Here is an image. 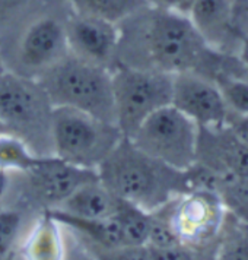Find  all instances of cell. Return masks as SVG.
I'll return each instance as SVG.
<instances>
[{"label":"cell","instance_id":"cell-19","mask_svg":"<svg viewBox=\"0 0 248 260\" xmlns=\"http://www.w3.org/2000/svg\"><path fill=\"white\" fill-rule=\"evenodd\" d=\"M76 11L91 13L110 22L120 24L148 6V0H73Z\"/></svg>","mask_w":248,"mask_h":260},{"label":"cell","instance_id":"cell-29","mask_svg":"<svg viewBox=\"0 0 248 260\" xmlns=\"http://www.w3.org/2000/svg\"><path fill=\"white\" fill-rule=\"evenodd\" d=\"M11 187V171L0 167V199L8 193Z\"/></svg>","mask_w":248,"mask_h":260},{"label":"cell","instance_id":"cell-8","mask_svg":"<svg viewBox=\"0 0 248 260\" xmlns=\"http://www.w3.org/2000/svg\"><path fill=\"white\" fill-rule=\"evenodd\" d=\"M169 216L183 243L190 247L219 238L226 211L221 198L210 191H189L172 201Z\"/></svg>","mask_w":248,"mask_h":260},{"label":"cell","instance_id":"cell-27","mask_svg":"<svg viewBox=\"0 0 248 260\" xmlns=\"http://www.w3.org/2000/svg\"><path fill=\"white\" fill-rule=\"evenodd\" d=\"M228 124L231 129L235 132L236 135L248 145V116H235L229 114L228 117Z\"/></svg>","mask_w":248,"mask_h":260},{"label":"cell","instance_id":"cell-12","mask_svg":"<svg viewBox=\"0 0 248 260\" xmlns=\"http://www.w3.org/2000/svg\"><path fill=\"white\" fill-rule=\"evenodd\" d=\"M69 54L64 22L51 16L40 18L26 28L19 44L22 75L37 78Z\"/></svg>","mask_w":248,"mask_h":260},{"label":"cell","instance_id":"cell-20","mask_svg":"<svg viewBox=\"0 0 248 260\" xmlns=\"http://www.w3.org/2000/svg\"><path fill=\"white\" fill-rule=\"evenodd\" d=\"M44 155L34 154L28 145L12 133H0V167L8 171L25 173L36 167Z\"/></svg>","mask_w":248,"mask_h":260},{"label":"cell","instance_id":"cell-11","mask_svg":"<svg viewBox=\"0 0 248 260\" xmlns=\"http://www.w3.org/2000/svg\"><path fill=\"white\" fill-rule=\"evenodd\" d=\"M22 174L26 176L32 196L44 209L57 208L81 186L98 180L96 170L73 166L56 155H44L36 167Z\"/></svg>","mask_w":248,"mask_h":260},{"label":"cell","instance_id":"cell-10","mask_svg":"<svg viewBox=\"0 0 248 260\" xmlns=\"http://www.w3.org/2000/svg\"><path fill=\"white\" fill-rule=\"evenodd\" d=\"M63 22L70 54L113 69L120 38L118 24L81 11L70 13Z\"/></svg>","mask_w":248,"mask_h":260},{"label":"cell","instance_id":"cell-26","mask_svg":"<svg viewBox=\"0 0 248 260\" xmlns=\"http://www.w3.org/2000/svg\"><path fill=\"white\" fill-rule=\"evenodd\" d=\"M193 0H148V3L155 8H162V9H171L177 12L189 13L190 5Z\"/></svg>","mask_w":248,"mask_h":260},{"label":"cell","instance_id":"cell-30","mask_svg":"<svg viewBox=\"0 0 248 260\" xmlns=\"http://www.w3.org/2000/svg\"><path fill=\"white\" fill-rule=\"evenodd\" d=\"M25 0H0V12L2 11H9L16 6H19Z\"/></svg>","mask_w":248,"mask_h":260},{"label":"cell","instance_id":"cell-2","mask_svg":"<svg viewBox=\"0 0 248 260\" xmlns=\"http://www.w3.org/2000/svg\"><path fill=\"white\" fill-rule=\"evenodd\" d=\"M99 181L116 198L155 212L189 193L186 170H177L123 138L96 168Z\"/></svg>","mask_w":248,"mask_h":260},{"label":"cell","instance_id":"cell-4","mask_svg":"<svg viewBox=\"0 0 248 260\" xmlns=\"http://www.w3.org/2000/svg\"><path fill=\"white\" fill-rule=\"evenodd\" d=\"M53 108L36 78L6 69L0 73V121L37 155H53Z\"/></svg>","mask_w":248,"mask_h":260},{"label":"cell","instance_id":"cell-17","mask_svg":"<svg viewBox=\"0 0 248 260\" xmlns=\"http://www.w3.org/2000/svg\"><path fill=\"white\" fill-rule=\"evenodd\" d=\"M61 225L44 209L43 216L31 231L24 246V256L36 260H54L63 257Z\"/></svg>","mask_w":248,"mask_h":260},{"label":"cell","instance_id":"cell-25","mask_svg":"<svg viewBox=\"0 0 248 260\" xmlns=\"http://www.w3.org/2000/svg\"><path fill=\"white\" fill-rule=\"evenodd\" d=\"M232 25L236 36L241 38L248 28V0H232Z\"/></svg>","mask_w":248,"mask_h":260},{"label":"cell","instance_id":"cell-28","mask_svg":"<svg viewBox=\"0 0 248 260\" xmlns=\"http://www.w3.org/2000/svg\"><path fill=\"white\" fill-rule=\"evenodd\" d=\"M238 57L244 71L248 72V28L242 32L238 44Z\"/></svg>","mask_w":248,"mask_h":260},{"label":"cell","instance_id":"cell-1","mask_svg":"<svg viewBox=\"0 0 248 260\" xmlns=\"http://www.w3.org/2000/svg\"><path fill=\"white\" fill-rule=\"evenodd\" d=\"M116 64L213 78L224 71V53L212 48L187 13L145 6L118 24ZM113 66V68H114Z\"/></svg>","mask_w":248,"mask_h":260},{"label":"cell","instance_id":"cell-14","mask_svg":"<svg viewBox=\"0 0 248 260\" xmlns=\"http://www.w3.org/2000/svg\"><path fill=\"white\" fill-rule=\"evenodd\" d=\"M187 15L215 50L224 53L234 38L239 41L232 25V0H193Z\"/></svg>","mask_w":248,"mask_h":260},{"label":"cell","instance_id":"cell-31","mask_svg":"<svg viewBox=\"0 0 248 260\" xmlns=\"http://www.w3.org/2000/svg\"><path fill=\"white\" fill-rule=\"evenodd\" d=\"M0 133H9V132H8V129L3 126V123H2V121H0Z\"/></svg>","mask_w":248,"mask_h":260},{"label":"cell","instance_id":"cell-16","mask_svg":"<svg viewBox=\"0 0 248 260\" xmlns=\"http://www.w3.org/2000/svg\"><path fill=\"white\" fill-rule=\"evenodd\" d=\"M51 218H54L61 226L72 228L82 236L88 237L92 243L107 248V250H121L123 248V241H121V233L120 226L114 216L108 218H99V219H92V218H82L70 215L67 212H63L57 208L53 209H46Z\"/></svg>","mask_w":248,"mask_h":260},{"label":"cell","instance_id":"cell-3","mask_svg":"<svg viewBox=\"0 0 248 260\" xmlns=\"http://www.w3.org/2000/svg\"><path fill=\"white\" fill-rule=\"evenodd\" d=\"M36 79L53 107H69L116 123L111 69L69 54Z\"/></svg>","mask_w":248,"mask_h":260},{"label":"cell","instance_id":"cell-7","mask_svg":"<svg viewBox=\"0 0 248 260\" xmlns=\"http://www.w3.org/2000/svg\"><path fill=\"white\" fill-rule=\"evenodd\" d=\"M199 126L168 104L154 111L129 138L140 151L177 170L196 162Z\"/></svg>","mask_w":248,"mask_h":260},{"label":"cell","instance_id":"cell-21","mask_svg":"<svg viewBox=\"0 0 248 260\" xmlns=\"http://www.w3.org/2000/svg\"><path fill=\"white\" fill-rule=\"evenodd\" d=\"M229 215V213H228ZM231 216V222L228 224L226 216L221 228V241L216 248V257L219 259H248V224Z\"/></svg>","mask_w":248,"mask_h":260},{"label":"cell","instance_id":"cell-6","mask_svg":"<svg viewBox=\"0 0 248 260\" xmlns=\"http://www.w3.org/2000/svg\"><path fill=\"white\" fill-rule=\"evenodd\" d=\"M116 123L124 138H131L154 111L171 104L174 75L116 64L111 69Z\"/></svg>","mask_w":248,"mask_h":260},{"label":"cell","instance_id":"cell-9","mask_svg":"<svg viewBox=\"0 0 248 260\" xmlns=\"http://www.w3.org/2000/svg\"><path fill=\"white\" fill-rule=\"evenodd\" d=\"M171 104L190 117L199 127L228 124L229 108L212 78L197 72L174 75Z\"/></svg>","mask_w":248,"mask_h":260},{"label":"cell","instance_id":"cell-22","mask_svg":"<svg viewBox=\"0 0 248 260\" xmlns=\"http://www.w3.org/2000/svg\"><path fill=\"white\" fill-rule=\"evenodd\" d=\"M218 196L226 212L248 224V177H224Z\"/></svg>","mask_w":248,"mask_h":260},{"label":"cell","instance_id":"cell-18","mask_svg":"<svg viewBox=\"0 0 248 260\" xmlns=\"http://www.w3.org/2000/svg\"><path fill=\"white\" fill-rule=\"evenodd\" d=\"M113 216L120 226L123 248L137 250L148 244L152 212H148L130 202L118 199V206Z\"/></svg>","mask_w":248,"mask_h":260},{"label":"cell","instance_id":"cell-5","mask_svg":"<svg viewBox=\"0 0 248 260\" xmlns=\"http://www.w3.org/2000/svg\"><path fill=\"white\" fill-rule=\"evenodd\" d=\"M123 138L116 123L69 107L53 108V155L69 164L96 170Z\"/></svg>","mask_w":248,"mask_h":260},{"label":"cell","instance_id":"cell-23","mask_svg":"<svg viewBox=\"0 0 248 260\" xmlns=\"http://www.w3.org/2000/svg\"><path fill=\"white\" fill-rule=\"evenodd\" d=\"M212 79L222 92L229 114L248 116V79L226 72H218Z\"/></svg>","mask_w":248,"mask_h":260},{"label":"cell","instance_id":"cell-15","mask_svg":"<svg viewBox=\"0 0 248 260\" xmlns=\"http://www.w3.org/2000/svg\"><path fill=\"white\" fill-rule=\"evenodd\" d=\"M118 206V198H116L105 186L98 180L86 183L57 206L63 212L82 216V218H108L113 216Z\"/></svg>","mask_w":248,"mask_h":260},{"label":"cell","instance_id":"cell-24","mask_svg":"<svg viewBox=\"0 0 248 260\" xmlns=\"http://www.w3.org/2000/svg\"><path fill=\"white\" fill-rule=\"evenodd\" d=\"M24 216L16 209H0V259L11 253L22 230Z\"/></svg>","mask_w":248,"mask_h":260},{"label":"cell","instance_id":"cell-13","mask_svg":"<svg viewBox=\"0 0 248 260\" xmlns=\"http://www.w3.org/2000/svg\"><path fill=\"white\" fill-rule=\"evenodd\" d=\"M196 161L222 177H248V145L229 124L199 127Z\"/></svg>","mask_w":248,"mask_h":260},{"label":"cell","instance_id":"cell-32","mask_svg":"<svg viewBox=\"0 0 248 260\" xmlns=\"http://www.w3.org/2000/svg\"><path fill=\"white\" fill-rule=\"evenodd\" d=\"M5 71V68H3V60H2V56H0V73Z\"/></svg>","mask_w":248,"mask_h":260}]
</instances>
